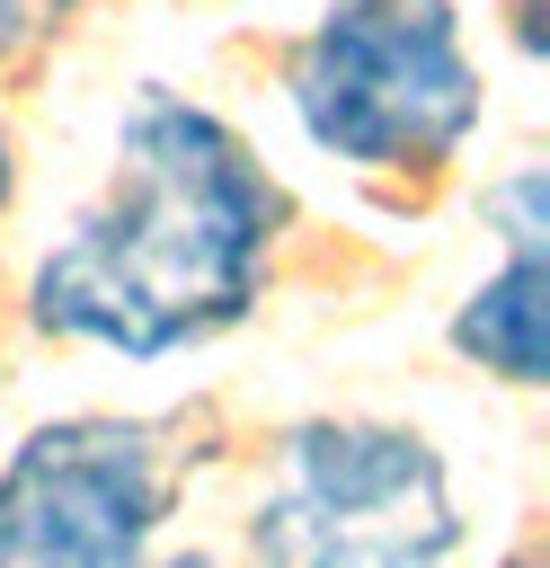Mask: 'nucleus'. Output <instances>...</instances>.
<instances>
[{
  "instance_id": "obj_7",
  "label": "nucleus",
  "mask_w": 550,
  "mask_h": 568,
  "mask_svg": "<svg viewBox=\"0 0 550 568\" xmlns=\"http://www.w3.org/2000/svg\"><path fill=\"white\" fill-rule=\"evenodd\" d=\"M0 204H9V133H0Z\"/></svg>"
},
{
  "instance_id": "obj_1",
  "label": "nucleus",
  "mask_w": 550,
  "mask_h": 568,
  "mask_svg": "<svg viewBox=\"0 0 550 568\" xmlns=\"http://www.w3.org/2000/svg\"><path fill=\"white\" fill-rule=\"evenodd\" d=\"M275 231L284 186L257 169V151L213 106L142 89L115 142L106 204L35 266L27 311L44 337L151 364L248 320Z\"/></svg>"
},
{
  "instance_id": "obj_2",
  "label": "nucleus",
  "mask_w": 550,
  "mask_h": 568,
  "mask_svg": "<svg viewBox=\"0 0 550 568\" xmlns=\"http://www.w3.org/2000/svg\"><path fill=\"white\" fill-rule=\"evenodd\" d=\"M302 133L328 160L426 178L479 133V62L452 0H328L284 71Z\"/></svg>"
},
{
  "instance_id": "obj_3",
  "label": "nucleus",
  "mask_w": 550,
  "mask_h": 568,
  "mask_svg": "<svg viewBox=\"0 0 550 568\" xmlns=\"http://www.w3.org/2000/svg\"><path fill=\"white\" fill-rule=\"evenodd\" d=\"M248 550L257 568H452L461 515L426 435L310 417L284 435V470L257 497Z\"/></svg>"
},
{
  "instance_id": "obj_5",
  "label": "nucleus",
  "mask_w": 550,
  "mask_h": 568,
  "mask_svg": "<svg viewBox=\"0 0 550 568\" xmlns=\"http://www.w3.org/2000/svg\"><path fill=\"white\" fill-rule=\"evenodd\" d=\"M541 311H550V240H506V266L461 302L452 346H461L479 373H497V382L532 390V382H550Z\"/></svg>"
},
{
  "instance_id": "obj_4",
  "label": "nucleus",
  "mask_w": 550,
  "mask_h": 568,
  "mask_svg": "<svg viewBox=\"0 0 550 568\" xmlns=\"http://www.w3.org/2000/svg\"><path fill=\"white\" fill-rule=\"evenodd\" d=\"M169 488V435L142 417L35 426L0 462V568H151Z\"/></svg>"
},
{
  "instance_id": "obj_6",
  "label": "nucleus",
  "mask_w": 550,
  "mask_h": 568,
  "mask_svg": "<svg viewBox=\"0 0 550 568\" xmlns=\"http://www.w3.org/2000/svg\"><path fill=\"white\" fill-rule=\"evenodd\" d=\"M53 9H71V0H0V44H18V36H35V27H53Z\"/></svg>"
},
{
  "instance_id": "obj_8",
  "label": "nucleus",
  "mask_w": 550,
  "mask_h": 568,
  "mask_svg": "<svg viewBox=\"0 0 550 568\" xmlns=\"http://www.w3.org/2000/svg\"><path fill=\"white\" fill-rule=\"evenodd\" d=\"M506 568H532V559H506Z\"/></svg>"
}]
</instances>
